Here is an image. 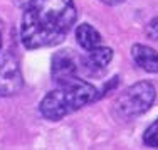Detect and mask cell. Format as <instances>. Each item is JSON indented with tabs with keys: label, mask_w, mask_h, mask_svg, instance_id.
<instances>
[{
	"label": "cell",
	"mask_w": 158,
	"mask_h": 150,
	"mask_svg": "<svg viewBox=\"0 0 158 150\" xmlns=\"http://www.w3.org/2000/svg\"><path fill=\"white\" fill-rule=\"evenodd\" d=\"M76 19L73 0H29L20 25L22 44L27 49L57 46L71 32Z\"/></svg>",
	"instance_id": "6da1fadb"
},
{
	"label": "cell",
	"mask_w": 158,
	"mask_h": 150,
	"mask_svg": "<svg viewBox=\"0 0 158 150\" xmlns=\"http://www.w3.org/2000/svg\"><path fill=\"white\" fill-rule=\"evenodd\" d=\"M96 93V88L88 81L79 79L77 76L67 78L59 81L57 88L44 96L39 110L46 120L59 122L67 115L81 110L88 103L98 100Z\"/></svg>",
	"instance_id": "7a4b0ae2"
},
{
	"label": "cell",
	"mask_w": 158,
	"mask_h": 150,
	"mask_svg": "<svg viewBox=\"0 0 158 150\" xmlns=\"http://www.w3.org/2000/svg\"><path fill=\"white\" fill-rule=\"evenodd\" d=\"M156 98L155 86L148 81H140V83L131 84L126 88L114 101V111L119 118H135L140 117L145 111L152 108Z\"/></svg>",
	"instance_id": "3957f363"
},
{
	"label": "cell",
	"mask_w": 158,
	"mask_h": 150,
	"mask_svg": "<svg viewBox=\"0 0 158 150\" xmlns=\"http://www.w3.org/2000/svg\"><path fill=\"white\" fill-rule=\"evenodd\" d=\"M22 88V73L17 59L9 52L0 54V96H12Z\"/></svg>",
	"instance_id": "277c9868"
},
{
	"label": "cell",
	"mask_w": 158,
	"mask_h": 150,
	"mask_svg": "<svg viewBox=\"0 0 158 150\" xmlns=\"http://www.w3.org/2000/svg\"><path fill=\"white\" fill-rule=\"evenodd\" d=\"M111 59H113V49L111 47L98 46L94 49L88 51V54L81 59V66L88 74L96 76V74H101L106 69L108 64L111 62Z\"/></svg>",
	"instance_id": "5b68a950"
},
{
	"label": "cell",
	"mask_w": 158,
	"mask_h": 150,
	"mask_svg": "<svg viewBox=\"0 0 158 150\" xmlns=\"http://www.w3.org/2000/svg\"><path fill=\"white\" fill-rule=\"evenodd\" d=\"M77 73V59L73 51H59L52 58V78L56 83L64 81L67 78L76 76Z\"/></svg>",
	"instance_id": "8992f818"
},
{
	"label": "cell",
	"mask_w": 158,
	"mask_h": 150,
	"mask_svg": "<svg viewBox=\"0 0 158 150\" xmlns=\"http://www.w3.org/2000/svg\"><path fill=\"white\" fill-rule=\"evenodd\" d=\"M131 58L135 64L146 73H158V52L145 44H135L131 47Z\"/></svg>",
	"instance_id": "52a82bcc"
},
{
	"label": "cell",
	"mask_w": 158,
	"mask_h": 150,
	"mask_svg": "<svg viewBox=\"0 0 158 150\" xmlns=\"http://www.w3.org/2000/svg\"><path fill=\"white\" fill-rule=\"evenodd\" d=\"M76 39L77 44L82 47V49L89 51L94 49V47L101 46V34L93 27L91 24H81L77 25L76 29Z\"/></svg>",
	"instance_id": "ba28073f"
},
{
	"label": "cell",
	"mask_w": 158,
	"mask_h": 150,
	"mask_svg": "<svg viewBox=\"0 0 158 150\" xmlns=\"http://www.w3.org/2000/svg\"><path fill=\"white\" fill-rule=\"evenodd\" d=\"M143 144L150 148H158V118L143 133Z\"/></svg>",
	"instance_id": "9c48e42d"
},
{
	"label": "cell",
	"mask_w": 158,
	"mask_h": 150,
	"mask_svg": "<svg viewBox=\"0 0 158 150\" xmlns=\"http://www.w3.org/2000/svg\"><path fill=\"white\" fill-rule=\"evenodd\" d=\"M146 37L152 41H158V17L152 19V20L148 22V25H146Z\"/></svg>",
	"instance_id": "30bf717a"
},
{
	"label": "cell",
	"mask_w": 158,
	"mask_h": 150,
	"mask_svg": "<svg viewBox=\"0 0 158 150\" xmlns=\"http://www.w3.org/2000/svg\"><path fill=\"white\" fill-rule=\"evenodd\" d=\"M99 2H103V3H106V5H119V3H123V2H126V0H99Z\"/></svg>",
	"instance_id": "8fae6325"
},
{
	"label": "cell",
	"mask_w": 158,
	"mask_h": 150,
	"mask_svg": "<svg viewBox=\"0 0 158 150\" xmlns=\"http://www.w3.org/2000/svg\"><path fill=\"white\" fill-rule=\"evenodd\" d=\"M2 44H3V34H2V22H0V49H2Z\"/></svg>",
	"instance_id": "7c38bea8"
}]
</instances>
